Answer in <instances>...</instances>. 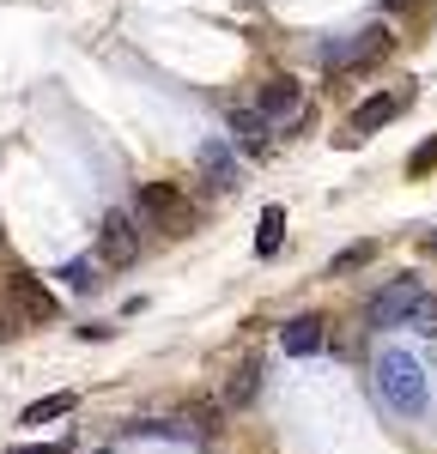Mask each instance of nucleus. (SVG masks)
Returning <instances> with one entry per match:
<instances>
[{
	"label": "nucleus",
	"mask_w": 437,
	"mask_h": 454,
	"mask_svg": "<svg viewBox=\"0 0 437 454\" xmlns=\"http://www.w3.org/2000/svg\"><path fill=\"white\" fill-rule=\"evenodd\" d=\"M370 387H377V400H383L389 412H401V419H419V412H425V370H419L407 351H383Z\"/></svg>",
	"instance_id": "obj_1"
},
{
	"label": "nucleus",
	"mask_w": 437,
	"mask_h": 454,
	"mask_svg": "<svg viewBox=\"0 0 437 454\" xmlns=\"http://www.w3.org/2000/svg\"><path fill=\"white\" fill-rule=\"evenodd\" d=\"M395 49V36H389V25H364V31L353 36H340V43H328L322 49V61L334 79H346V73H364V67H377L383 55Z\"/></svg>",
	"instance_id": "obj_2"
},
{
	"label": "nucleus",
	"mask_w": 437,
	"mask_h": 454,
	"mask_svg": "<svg viewBox=\"0 0 437 454\" xmlns=\"http://www.w3.org/2000/svg\"><path fill=\"white\" fill-rule=\"evenodd\" d=\"M6 303L19 309L25 327H49V321L61 315V303L49 297V285L36 279V273H12V279H6Z\"/></svg>",
	"instance_id": "obj_3"
},
{
	"label": "nucleus",
	"mask_w": 437,
	"mask_h": 454,
	"mask_svg": "<svg viewBox=\"0 0 437 454\" xmlns=\"http://www.w3.org/2000/svg\"><path fill=\"white\" fill-rule=\"evenodd\" d=\"M255 109H261L274 128H291V121H304V85H298L291 73H274V79H261Z\"/></svg>",
	"instance_id": "obj_4"
},
{
	"label": "nucleus",
	"mask_w": 437,
	"mask_h": 454,
	"mask_svg": "<svg viewBox=\"0 0 437 454\" xmlns=\"http://www.w3.org/2000/svg\"><path fill=\"white\" fill-rule=\"evenodd\" d=\"M140 254V231H134V212H104V224H98V261L104 267H128Z\"/></svg>",
	"instance_id": "obj_5"
},
{
	"label": "nucleus",
	"mask_w": 437,
	"mask_h": 454,
	"mask_svg": "<svg viewBox=\"0 0 437 454\" xmlns=\"http://www.w3.org/2000/svg\"><path fill=\"white\" fill-rule=\"evenodd\" d=\"M419 297H425V291H419V285L413 279H395L389 285V291H377V297H370V321H377V327H407V315L419 309Z\"/></svg>",
	"instance_id": "obj_6"
},
{
	"label": "nucleus",
	"mask_w": 437,
	"mask_h": 454,
	"mask_svg": "<svg viewBox=\"0 0 437 454\" xmlns=\"http://www.w3.org/2000/svg\"><path fill=\"white\" fill-rule=\"evenodd\" d=\"M140 212H146V218H158L171 237L188 231V207H182V194L171 188V182H140Z\"/></svg>",
	"instance_id": "obj_7"
},
{
	"label": "nucleus",
	"mask_w": 437,
	"mask_h": 454,
	"mask_svg": "<svg viewBox=\"0 0 437 454\" xmlns=\"http://www.w3.org/2000/svg\"><path fill=\"white\" fill-rule=\"evenodd\" d=\"M401 109H407V91H377V98H364V104L353 109V134H346V140H364V134H377L383 121H395Z\"/></svg>",
	"instance_id": "obj_8"
},
{
	"label": "nucleus",
	"mask_w": 437,
	"mask_h": 454,
	"mask_svg": "<svg viewBox=\"0 0 437 454\" xmlns=\"http://www.w3.org/2000/svg\"><path fill=\"white\" fill-rule=\"evenodd\" d=\"M322 327H328L322 315H291L286 327H280V346H286L291 357H310V351H322V340H328Z\"/></svg>",
	"instance_id": "obj_9"
},
{
	"label": "nucleus",
	"mask_w": 437,
	"mask_h": 454,
	"mask_svg": "<svg viewBox=\"0 0 437 454\" xmlns=\"http://www.w3.org/2000/svg\"><path fill=\"white\" fill-rule=\"evenodd\" d=\"M267 134H274V121L255 104H231V140H243L250 152H267Z\"/></svg>",
	"instance_id": "obj_10"
},
{
	"label": "nucleus",
	"mask_w": 437,
	"mask_h": 454,
	"mask_svg": "<svg viewBox=\"0 0 437 454\" xmlns=\"http://www.w3.org/2000/svg\"><path fill=\"white\" fill-rule=\"evenodd\" d=\"M255 387H261V364H255V357H243V364L225 376V394H218V400H225V412H243V406L255 400Z\"/></svg>",
	"instance_id": "obj_11"
},
{
	"label": "nucleus",
	"mask_w": 437,
	"mask_h": 454,
	"mask_svg": "<svg viewBox=\"0 0 437 454\" xmlns=\"http://www.w3.org/2000/svg\"><path fill=\"white\" fill-rule=\"evenodd\" d=\"M201 176H207L213 188H237V158H231L225 140H213L207 152H201Z\"/></svg>",
	"instance_id": "obj_12"
},
{
	"label": "nucleus",
	"mask_w": 437,
	"mask_h": 454,
	"mask_svg": "<svg viewBox=\"0 0 437 454\" xmlns=\"http://www.w3.org/2000/svg\"><path fill=\"white\" fill-rule=\"evenodd\" d=\"M182 424H188V436H218L225 430V400H195L182 412Z\"/></svg>",
	"instance_id": "obj_13"
},
{
	"label": "nucleus",
	"mask_w": 437,
	"mask_h": 454,
	"mask_svg": "<svg viewBox=\"0 0 437 454\" xmlns=\"http://www.w3.org/2000/svg\"><path fill=\"white\" fill-rule=\"evenodd\" d=\"M280 231H286V212L267 207V212H261V237H255V254H261V261H274V254H280Z\"/></svg>",
	"instance_id": "obj_14"
},
{
	"label": "nucleus",
	"mask_w": 437,
	"mask_h": 454,
	"mask_svg": "<svg viewBox=\"0 0 437 454\" xmlns=\"http://www.w3.org/2000/svg\"><path fill=\"white\" fill-rule=\"evenodd\" d=\"M73 406V394H49V400H36V406H25V424H49V419H68Z\"/></svg>",
	"instance_id": "obj_15"
},
{
	"label": "nucleus",
	"mask_w": 437,
	"mask_h": 454,
	"mask_svg": "<svg viewBox=\"0 0 437 454\" xmlns=\"http://www.w3.org/2000/svg\"><path fill=\"white\" fill-rule=\"evenodd\" d=\"M370 254H377V243H353V248H340V254L328 261V279H334V273H353V267H364Z\"/></svg>",
	"instance_id": "obj_16"
},
{
	"label": "nucleus",
	"mask_w": 437,
	"mask_h": 454,
	"mask_svg": "<svg viewBox=\"0 0 437 454\" xmlns=\"http://www.w3.org/2000/svg\"><path fill=\"white\" fill-rule=\"evenodd\" d=\"M61 279H68V291H98V261H68Z\"/></svg>",
	"instance_id": "obj_17"
},
{
	"label": "nucleus",
	"mask_w": 437,
	"mask_h": 454,
	"mask_svg": "<svg viewBox=\"0 0 437 454\" xmlns=\"http://www.w3.org/2000/svg\"><path fill=\"white\" fill-rule=\"evenodd\" d=\"M407 327H413L419 340H437V297H419V309L407 315Z\"/></svg>",
	"instance_id": "obj_18"
},
{
	"label": "nucleus",
	"mask_w": 437,
	"mask_h": 454,
	"mask_svg": "<svg viewBox=\"0 0 437 454\" xmlns=\"http://www.w3.org/2000/svg\"><path fill=\"white\" fill-rule=\"evenodd\" d=\"M407 170H413V176H425V170H437V140H425V145H413V158H407Z\"/></svg>",
	"instance_id": "obj_19"
},
{
	"label": "nucleus",
	"mask_w": 437,
	"mask_h": 454,
	"mask_svg": "<svg viewBox=\"0 0 437 454\" xmlns=\"http://www.w3.org/2000/svg\"><path fill=\"white\" fill-rule=\"evenodd\" d=\"M12 333H19V309H12V303H6V297H0V346H6V340H12Z\"/></svg>",
	"instance_id": "obj_20"
},
{
	"label": "nucleus",
	"mask_w": 437,
	"mask_h": 454,
	"mask_svg": "<svg viewBox=\"0 0 437 454\" xmlns=\"http://www.w3.org/2000/svg\"><path fill=\"white\" fill-rule=\"evenodd\" d=\"M12 454H68V449H61V442H19Z\"/></svg>",
	"instance_id": "obj_21"
},
{
	"label": "nucleus",
	"mask_w": 437,
	"mask_h": 454,
	"mask_svg": "<svg viewBox=\"0 0 437 454\" xmlns=\"http://www.w3.org/2000/svg\"><path fill=\"white\" fill-rule=\"evenodd\" d=\"M425 248H432V254H437V231H432V237H425Z\"/></svg>",
	"instance_id": "obj_22"
},
{
	"label": "nucleus",
	"mask_w": 437,
	"mask_h": 454,
	"mask_svg": "<svg viewBox=\"0 0 437 454\" xmlns=\"http://www.w3.org/2000/svg\"><path fill=\"white\" fill-rule=\"evenodd\" d=\"M389 6H413V0H389Z\"/></svg>",
	"instance_id": "obj_23"
}]
</instances>
